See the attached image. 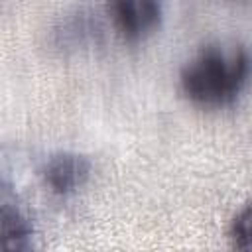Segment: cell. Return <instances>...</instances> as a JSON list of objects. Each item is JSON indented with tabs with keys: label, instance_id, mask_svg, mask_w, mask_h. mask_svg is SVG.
Listing matches in <instances>:
<instances>
[{
	"label": "cell",
	"instance_id": "cell-1",
	"mask_svg": "<svg viewBox=\"0 0 252 252\" xmlns=\"http://www.w3.org/2000/svg\"><path fill=\"white\" fill-rule=\"evenodd\" d=\"M252 77V53L244 45H207L181 71L183 94L201 106L230 104Z\"/></svg>",
	"mask_w": 252,
	"mask_h": 252
},
{
	"label": "cell",
	"instance_id": "cell-2",
	"mask_svg": "<svg viewBox=\"0 0 252 252\" xmlns=\"http://www.w3.org/2000/svg\"><path fill=\"white\" fill-rule=\"evenodd\" d=\"M108 16L122 39L142 41L159 28L161 4L159 0H108Z\"/></svg>",
	"mask_w": 252,
	"mask_h": 252
},
{
	"label": "cell",
	"instance_id": "cell-3",
	"mask_svg": "<svg viewBox=\"0 0 252 252\" xmlns=\"http://www.w3.org/2000/svg\"><path fill=\"white\" fill-rule=\"evenodd\" d=\"M91 177V161L75 152L53 154L41 167L43 185L55 195H73Z\"/></svg>",
	"mask_w": 252,
	"mask_h": 252
},
{
	"label": "cell",
	"instance_id": "cell-4",
	"mask_svg": "<svg viewBox=\"0 0 252 252\" xmlns=\"http://www.w3.org/2000/svg\"><path fill=\"white\" fill-rule=\"evenodd\" d=\"M2 246L4 250H28L32 244V224L28 217L8 201H2Z\"/></svg>",
	"mask_w": 252,
	"mask_h": 252
},
{
	"label": "cell",
	"instance_id": "cell-5",
	"mask_svg": "<svg viewBox=\"0 0 252 252\" xmlns=\"http://www.w3.org/2000/svg\"><path fill=\"white\" fill-rule=\"evenodd\" d=\"M230 238L234 248L252 250V203L246 205L230 224Z\"/></svg>",
	"mask_w": 252,
	"mask_h": 252
}]
</instances>
